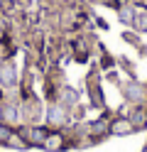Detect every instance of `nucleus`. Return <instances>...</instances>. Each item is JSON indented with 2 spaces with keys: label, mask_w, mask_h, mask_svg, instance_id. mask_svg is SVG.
I'll use <instances>...</instances> for the list:
<instances>
[{
  "label": "nucleus",
  "mask_w": 147,
  "mask_h": 152,
  "mask_svg": "<svg viewBox=\"0 0 147 152\" xmlns=\"http://www.w3.org/2000/svg\"><path fill=\"white\" fill-rule=\"evenodd\" d=\"M15 81H17L15 64L12 61H3L0 64V83H3V86H15Z\"/></svg>",
  "instance_id": "1"
},
{
  "label": "nucleus",
  "mask_w": 147,
  "mask_h": 152,
  "mask_svg": "<svg viewBox=\"0 0 147 152\" xmlns=\"http://www.w3.org/2000/svg\"><path fill=\"white\" fill-rule=\"evenodd\" d=\"M49 123H54V125H64L66 123V113L61 106H52L49 108Z\"/></svg>",
  "instance_id": "2"
},
{
  "label": "nucleus",
  "mask_w": 147,
  "mask_h": 152,
  "mask_svg": "<svg viewBox=\"0 0 147 152\" xmlns=\"http://www.w3.org/2000/svg\"><path fill=\"white\" fill-rule=\"evenodd\" d=\"M140 27H142V30H147V15L140 17Z\"/></svg>",
  "instance_id": "3"
}]
</instances>
